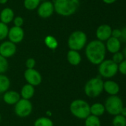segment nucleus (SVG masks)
Here are the masks:
<instances>
[{
  "label": "nucleus",
  "instance_id": "obj_17",
  "mask_svg": "<svg viewBox=\"0 0 126 126\" xmlns=\"http://www.w3.org/2000/svg\"><path fill=\"white\" fill-rule=\"evenodd\" d=\"M34 87L35 86L30 85V84H28V83L25 84L22 87L20 93H19L21 98L25 99V100H30L34 96V94H35V88Z\"/></svg>",
  "mask_w": 126,
  "mask_h": 126
},
{
  "label": "nucleus",
  "instance_id": "obj_28",
  "mask_svg": "<svg viewBox=\"0 0 126 126\" xmlns=\"http://www.w3.org/2000/svg\"><path fill=\"white\" fill-rule=\"evenodd\" d=\"M8 69V61L7 58L0 55V74H4Z\"/></svg>",
  "mask_w": 126,
  "mask_h": 126
},
{
  "label": "nucleus",
  "instance_id": "obj_35",
  "mask_svg": "<svg viewBox=\"0 0 126 126\" xmlns=\"http://www.w3.org/2000/svg\"><path fill=\"white\" fill-rule=\"evenodd\" d=\"M117 0H102V1L107 4H113L114 2H116Z\"/></svg>",
  "mask_w": 126,
  "mask_h": 126
},
{
  "label": "nucleus",
  "instance_id": "obj_18",
  "mask_svg": "<svg viewBox=\"0 0 126 126\" xmlns=\"http://www.w3.org/2000/svg\"><path fill=\"white\" fill-rule=\"evenodd\" d=\"M14 18V13L13 10L10 7L4 8L0 13V21L7 24L13 21Z\"/></svg>",
  "mask_w": 126,
  "mask_h": 126
},
{
  "label": "nucleus",
  "instance_id": "obj_29",
  "mask_svg": "<svg viewBox=\"0 0 126 126\" xmlns=\"http://www.w3.org/2000/svg\"><path fill=\"white\" fill-rule=\"evenodd\" d=\"M124 59H125V57H124L123 53L119 51V52H117L113 54V56H112V59H111V60H112L114 63H116L117 64H119V63H120Z\"/></svg>",
  "mask_w": 126,
  "mask_h": 126
},
{
  "label": "nucleus",
  "instance_id": "obj_3",
  "mask_svg": "<svg viewBox=\"0 0 126 126\" xmlns=\"http://www.w3.org/2000/svg\"><path fill=\"white\" fill-rule=\"evenodd\" d=\"M71 114L77 119L85 120L90 114V105L82 99H76L73 100L69 106Z\"/></svg>",
  "mask_w": 126,
  "mask_h": 126
},
{
  "label": "nucleus",
  "instance_id": "obj_5",
  "mask_svg": "<svg viewBox=\"0 0 126 126\" xmlns=\"http://www.w3.org/2000/svg\"><path fill=\"white\" fill-rule=\"evenodd\" d=\"M87 41V35L83 31L76 30L70 35L68 40V45L70 49L79 51L85 47Z\"/></svg>",
  "mask_w": 126,
  "mask_h": 126
},
{
  "label": "nucleus",
  "instance_id": "obj_20",
  "mask_svg": "<svg viewBox=\"0 0 126 126\" xmlns=\"http://www.w3.org/2000/svg\"><path fill=\"white\" fill-rule=\"evenodd\" d=\"M90 111L91 115L100 117L105 113V108L103 103H95L90 106Z\"/></svg>",
  "mask_w": 126,
  "mask_h": 126
},
{
  "label": "nucleus",
  "instance_id": "obj_7",
  "mask_svg": "<svg viewBox=\"0 0 126 126\" xmlns=\"http://www.w3.org/2000/svg\"><path fill=\"white\" fill-rule=\"evenodd\" d=\"M104 106L105 108V111L112 116L120 114L124 106L123 100L118 95L109 96L105 100Z\"/></svg>",
  "mask_w": 126,
  "mask_h": 126
},
{
  "label": "nucleus",
  "instance_id": "obj_36",
  "mask_svg": "<svg viewBox=\"0 0 126 126\" xmlns=\"http://www.w3.org/2000/svg\"><path fill=\"white\" fill-rule=\"evenodd\" d=\"M120 114L123 115V117H126V107L123 106V108L122 109V110H121V111H120Z\"/></svg>",
  "mask_w": 126,
  "mask_h": 126
},
{
  "label": "nucleus",
  "instance_id": "obj_6",
  "mask_svg": "<svg viewBox=\"0 0 126 126\" xmlns=\"http://www.w3.org/2000/svg\"><path fill=\"white\" fill-rule=\"evenodd\" d=\"M98 66L99 74L104 78H112L118 73V64L114 63L111 59H105Z\"/></svg>",
  "mask_w": 126,
  "mask_h": 126
},
{
  "label": "nucleus",
  "instance_id": "obj_14",
  "mask_svg": "<svg viewBox=\"0 0 126 126\" xmlns=\"http://www.w3.org/2000/svg\"><path fill=\"white\" fill-rule=\"evenodd\" d=\"M3 101L7 105L14 106L20 99V94L14 90H7L3 94Z\"/></svg>",
  "mask_w": 126,
  "mask_h": 126
},
{
  "label": "nucleus",
  "instance_id": "obj_38",
  "mask_svg": "<svg viewBox=\"0 0 126 126\" xmlns=\"http://www.w3.org/2000/svg\"><path fill=\"white\" fill-rule=\"evenodd\" d=\"M123 55H124V57H125V58H126V47H125V49H124V50H123Z\"/></svg>",
  "mask_w": 126,
  "mask_h": 126
},
{
  "label": "nucleus",
  "instance_id": "obj_22",
  "mask_svg": "<svg viewBox=\"0 0 126 126\" xmlns=\"http://www.w3.org/2000/svg\"><path fill=\"white\" fill-rule=\"evenodd\" d=\"M85 126H102L100 117L90 114L85 119Z\"/></svg>",
  "mask_w": 126,
  "mask_h": 126
},
{
  "label": "nucleus",
  "instance_id": "obj_11",
  "mask_svg": "<svg viewBox=\"0 0 126 126\" xmlns=\"http://www.w3.org/2000/svg\"><path fill=\"white\" fill-rule=\"evenodd\" d=\"M7 37L10 41L14 44H18L22 41L25 37V32L21 27L13 26L10 29H9Z\"/></svg>",
  "mask_w": 126,
  "mask_h": 126
},
{
  "label": "nucleus",
  "instance_id": "obj_16",
  "mask_svg": "<svg viewBox=\"0 0 126 126\" xmlns=\"http://www.w3.org/2000/svg\"><path fill=\"white\" fill-rule=\"evenodd\" d=\"M105 47L106 50H108L109 52L114 54L117 52H119L121 49V41L119 38L111 37L109 38L105 43Z\"/></svg>",
  "mask_w": 126,
  "mask_h": 126
},
{
  "label": "nucleus",
  "instance_id": "obj_4",
  "mask_svg": "<svg viewBox=\"0 0 126 126\" xmlns=\"http://www.w3.org/2000/svg\"><path fill=\"white\" fill-rule=\"evenodd\" d=\"M103 80L100 77L92 78L88 80L85 86L84 92L90 98H96L103 92Z\"/></svg>",
  "mask_w": 126,
  "mask_h": 126
},
{
  "label": "nucleus",
  "instance_id": "obj_24",
  "mask_svg": "<svg viewBox=\"0 0 126 126\" xmlns=\"http://www.w3.org/2000/svg\"><path fill=\"white\" fill-rule=\"evenodd\" d=\"M45 45L50 49H56L59 45L57 40L52 35H48L45 38Z\"/></svg>",
  "mask_w": 126,
  "mask_h": 126
},
{
  "label": "nucleus",
  "instance_id": "obj_34",
  "mask_svg": "<svg viewBox=\"0 0 126 126\" xmlns=\"http://www.w3.org/2000/svg\"><path fill=\"white\" fill-rule=\"evenodd\" d=\"M120 41L126 42V26L121 29V36L120 38Z\"/></svg>",
  "mask_w": 126,
  "mask_h": 126
},
{
  "label": "nucleus",
  "instance_id": "obj_1",
  "mask_svg": "<svg viewBox=\"0 0 126 126\" xmlns=\"http://www.w3.org/2000/svg\"><path fill=\"white\" fill-rule=\"evenodd\" d=\"M106 51L104 42L97 39L90 41L85 47L86 58L94 65H99L105 59Z\"/></svg>",
  "mask_w": 126,
  "mask_h": 126
},
{
  "label": "nucleus",
  "instance_id": "obj_9",
  "mask_svg": "<svg viewBox=\"0 0 126 126\" xmlns=\"http://www.w3.org/2000/svg\"><path fill=\"white\" fill-rule=\"evenodd\" d=\"M24 78L27 83L33 86H39L42 81L41 74L35 69H27L24 72Z\"/></svg>",
  "mask_w": 126,
  "mask_h": 126
},
{
  "label": "nucleus",
  "instance_id": "obj_2",
  "mask_svg": "<svg viewBox=\"0 0 126 126\" xmlns=\"http://www.w3.org/2000/svg\"><path fill=\"white\" fill-rule=\"evenodd\" d=\"M79 4V0H55L54 11L62 16H70L77 11Z\"/></svg>",
  "mask_w": 126,
  "mask_h": 126
},
{
  "label": "nucleus",
  "instance_id": "obj_26",
  "mask_svg": "<svg viewBox=\"0 0 126 126\" xmlns=\"http://www.w3.org/2000/svg\"><path fill=\"white\" fill-rule=\"evenodd\" d=\"M112 126H126V117H123L120 114L114 116V118L112 120Z\"/></svg>",
  "mask_w": 126,
  "mask_h": 126
},
{
  "label": "nucleus",
  "instance_id": "obj_33",
  "mask_svg": "<svg viewBox=\"0 0 126 126\" xmlns=\"http://www.w3.org/2000/svg\"><path fill=\"white\" fill-rule=\"evenodd\" d=\"M111 36L120 39V38L121 36V29H114V30H112Z\"/></svg>",
  "mask_w": 126,
  "mask_h": 126
},
{
  "label": "nucleus",
  "instance_id": "obj_12",
  "mask_svg": "<svg viewBox=\"0 0 126 126\" xmlns=\"http://www.w3.org/2000/svg\"><path fill=\"white\" fill-rule=\"evenodd\" d=\"M16 52V44L6 41H3L0 44V55L5 58H8L12 57Z\"/></svg>",
  "mask_w": 126,
  "mask_h": 126
},
{
  "label": "nucleus",
  "instance_id": "obj_21",
  "mask_svg": "<svg viewBox=\"0 0 126 126\" xmlns=\"http://www.w3.org/2000/svg\"><path fill=\"white\" fill-rule=\"evenodd\" d=\"M10 86V80L8 77L4 74H0V94H4L9 90Z\"/></svg>",
  "mask_w": 126,
  "mask_h": 126
},
{
  "label": "nucleus",
  "instance_id": "obj_30",
  "mask_svg": "<svg viewBox=\"0 0 126 126\" xmlns=\"http://www.w3.org/2000/svg\"><path fill=\"white\" fill-rule=\"evenodd\" d=\"M118 72L123 75H126V59H124L118 64Z\"/></svg>",
  "mask_w": 126,
  "mask_h": 126
},
{
  "label": "nucleus",
  "instance_id": "obj_8",
  "mask_svg": "<svg viewBox=\"0 0 126 126\" xmlns=\"http://www.w3.org/2000/svg\"><path fill=\"white\" fill-rule=\"evenodd\" d=\"M33 111V105L30 100H25L21 98L14 105L15 114L21 118H25L29 117Z\"/></svg>",
  "mask_w": 126,
  "mask_h": 126
},
{
  "label": "nucleus",
  "instance_id": "obj_23",
  "mask_svg": "<svg viewBox=\"0 0 126 126\" xmlns=\"http://www.w3.org/2000/svg\"><path fill=\"white\" fill-rule=\"evenodd\" d=\"M33 126H53V122L49 117H41L35 120Z\"/></svg>",
  "mask_w": 126,
  "mask_h": 126
},
{
  "label": "nucleus",
  "instance_id": "obj_40",
  "mask_svg": "<svg viewBox=\"0 0 126 126\" xmlns=\"http://www.w3.org/2000/svg\"><path fill=\"white\" fill-rule=\"evenodd\" d=\"M41 1H47V0H41Z\"/></svg>",
  "mask_w": 126,
  "mask_h": 126
},
{
  "label": "nucleus",
  "instance_id": "obj_19",
  "mask_svg": "<svg viewBox=\"0 0 126 126\" xmlns=\"http://www.w3.org/2000/svg\"><path fill=\"white\" fill-rule=\"evenodd\" d=\"M67 60L71 65L77 66L81 63L82 57L79 53V51L70 49L67 53Z\"/></svg>",
  "mask_w": 126,
  "mask_h": 126
},
{
  "label": "nucleus",
  "instance_id": "obj_37",
  "mask_svg": "<svg viewBox=\"0 0 126 126\" xmlns=\"http://www.w3.org/2000/svg\"><path fill=\"white\" fill-rule=\"evenodd\" d=\"M7 2V0H0V4H4Z\"/></svg>",
  "mask_w": 126,
  "mask_h": 126
},
{
  "label": "nucleus",
  "instance_id": "obj_15",
  "mask_svg": "<svg viewBox=\"0 0 126 126\" xmlns=\"http://www.w3.org/2000/svg\"><path fill=\"white\" fill-rule=\"evenodd\" d=\"M103 91H105L109 96L117 95L120 91V85L112 80H107L103 83Z\"/></svg>",
  "mask_w": 126,
  "mask_h": 126
},
{
  "label": "nucleus",
  "instance_id": "obj_32",
  "mask_svg": "<svg viewBox=\"0 0 126 126\" xmlns=\"http://www.w3.org/2000/svg\"><path fill=\"white\" fill-rule=\"evenodd\" d=\"M13 21L14 26H16V27H22V26L24 24V19L21 16H16V18H13Z\"/></svg>",
  "mask_w": 126,
  "mask_h": 126
},
{
  "label": "nucleus",
  "instance_id": "obj_10",
  "mask_svg": "<svg viewBox=\"0 0 126 126\" xmlns=\"http://www.w3.org/2000/svg\"><path fill=\"white\" fill-rule=\"evenodd\" d=\"M54 12L53 3L50 1H44L37 7V13L39 17L47 18L52 16Z\"/></svg>",
  "mask_w": 126,
  "mask_h": 126
},
{
  "label": "nucleus",
  "instance_id": "obj_39",
  "mask_svg": "<svg viewBox=\"0 0 126 126\" xmlns=\"http://www.w3.org/2000/svg\"><path fill=\"white\" fill-rule=\"evenodd\" d=\"M1 114H0V123H1Z\"/></svg>",
  "mask_w": 126,
  "mask_h": 126
},
{
  "label": "nucleus",
  "instance_id": "obj_25",
  "mask_svg": "<svg viewBox=\"0 0 126 126\" xmlns=\"http://www.w3.org/2000/svg\"><path fill=\"white\" fill-rule=\"evenodd\" d=\"M41 0H24V6L28 10L36 9L40 4Z\"/></svg>",
  "mask_w": 126,
  "mask_h": 126
},
{
  "label": "nucleus",
  "instance_id": "obj_27",
  "mask_svg": "<svg viewBox=\"0 0 126 126\" xmlns=\"http://www.w3.org/2000/svg\"><path fill=\"white\" fill-rule=\"evenodd\" d=\"M9 28L7 24L0 21V41L4 40L7 37Z\"/></svg>",
  "mask_w": 126,
  "mask_h": 126
},
{
  "label": "nucleus",
  "instance_id": "obj_31",
  "mask_svg": "<svg viewBox=\"0 0 126 126\" xmlns=\"http://www.w3.org/2000/svg\"><path fill=\"white\" fill-rule=\"evenodd\" d=\"M25 66L27 67V69H34L35 66H36V61L34 58H28L26 62H25Z\"/></svg>",
  "mask_w": 126,
  "mask_h": 126
},
{
  "label": "nucleus",
  "instance_id": "obj_13",
  "mask_svg": "<svg viewBox=\"0 0 126 126\" xmlns=\"http://www.w3.org/2000/svg\"><path fill=\"white\" fill-rule=\"evenodd\" d=\"M112 28L110 25L104 24L99 26L96 30V36L97 40L102 42L106 41L109 38L111 37Z\"/></svg>",
  "mask_w": 126,
  "mask_h": 126
}]
</instances>
